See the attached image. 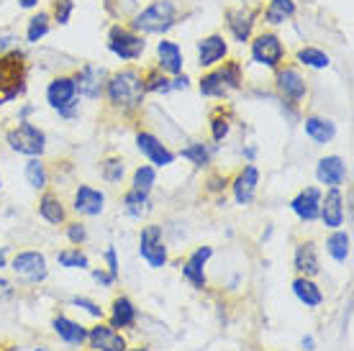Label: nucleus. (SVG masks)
Here are the masks:
<instances>
[{
	"label": "nucleus",
	"mask_w": 354,
	"mask_h": 351,
	"mask_svg": "<svg viewBox=\"0 0 354 351\" xmlns=\"http://www.w3.org/2000/svg\"><path fill=\"white\" fill-rule=\"evenodd\" d=\"M108 97L113 106L121 108H136L144 97V79L139 77L136 70H124L113 75L108 82Z\"/></svg>",
	"instance_id": "f257e3e1"
},
{
	"label": "nucleus",
	"mask_w": 354,
	"mask_h": 351,
	"mask_svg": "<svg viewBox=\"0 0 354 351\" xmlns=\"http://www.w3.org/2000/svg\"><path fill=\"white\" fill-rule=\"evenodd\" d=\"M175 23V6L169 0H157L154 6L139 13L133 26L139 31H149V34H160V31H167L169 26Z\"/></svg>",
	"instance_id": "f03ea898"
},
{
	"label": "nucleus",
	"mask_w": 354,
	"mask_h": 351,
	"mask_svg": "<svg viewBox=\"0 0 354 351\" xmlns=\"http://www.w3.org/2000/svg\"><path fill=\"white\" fill-rule=\"evenodd\" d=\"M8 144L10 149L26 157H39L44 151V133L39 131L31 123H18L16 129L8 131Z\"/></svg>",
	"instance_id": "7ed1b4c3"
},
{
	"label": "nucleus",
	"mask_w": 354,
	"mask_h": 351,
	"mask_svg": "<svg viewBox=\"0 0 354 351\" xmlns=\"http://www.w3.org/2000/svg\"><path fill=\"white\" fill-rule=\"evenodd\" d=\"M139 252H142L144 262L154 267V269H162L167 264V246L162 241V231L160 226H147L142 231V241H139Z\"/></svg>",
	"instance_id": "20e7f679"
},
{
	"label": "nucleus",
	"mask_w": 354,
	"mask_h": 351,
	"mask_svg": "<svg viewBox=\"0 0 354 351\" xmlns=\"http://www.w3.org/2000/svg\"><path fill=\"white\" fill-rule=\"evenodd\" d=\"M252 59L265 67H277L283 59V44L274 34L257 36V41L252 44Z\"/></svg>",
	"instance_id": "39448f33"
},
{
	"label": "nucleus",
	"mask_w": 354,
	"mask_h": 351,
	"mask_svg": "<svg viewBox=\"0 0 354 351\" xmlns=\"http://www.w3.org/2000/svg\"><path fill=\"white\" fill-rule=\"evenodd\" d=\"M111 52L118 54L121 59H136L144 52L142 36L131 34L129 28H113L111 31Z\"/></svg>",
	"instance_id": "423d86ee"
},
{
	"label": "nucleus",
	"mask_w": 354,
	"mask_h": 351,
	"mask_svg": "<svg viewBox=\"0 0 354 351\" xmlns=\"http://www.w3.org/2000/svg\"><path fill=\"white\" fill-rule=\"evenodd\" d=\"M13 272L24 280L41 282L46 277V259L39 252H24L13 259Z\"/></svg>",
	"instance_id": "0eeeda50"
},
{
	"label": "nucleus",
	"mask_w": 354,
	"mask_h": 351,
	"mask_svg": "<svg viewBox=\"0 0 354 351\" xmlns=\"http://www.w3.org/2000/svg\"><path fill=\"white\" fill-rule=\"evenodd\" d=\"M77 95V79L75 77H59L54 79L49 90H46V97H49V106L57 108V111H67L72 106V100Z\"/></svg>",
	"instance_id": "6e6552de"
},
{
	"label": "nucleus",
	"mask_w": 354,
	"mask_h": 351,
	"mask_svg": "<svg viewBox=\"0 0 354 351\" xmlns=\"http://www.w3.org/2000/svg\"><path fill=\"white\" fill-rule=\"evenodd\" d=\"M211 254H213L211 246H203V249H198V252H195V254L185 262V267H183V277H185L193 287H198V290H203L205 287L203 267H205V262L211 259Z\"/></svg>",
	"instance_id": "1a4fd4ad"
},
{
	"label": "nucleus",
	"mask_w": 354,
	"mask_h": 351,
	"mask_svg": "<svg viewBox=\"0 0 354 351\" xmlns=\"http://www.w3.org/2000/svg\"><path fill=\"white\" fill-rule=\"evenodd\" d=\"M88 341L93 343V349H97V351H124L126 349L124 336L118 334L113 325H95L88 334Z\"/></svg>",
	"instance_id": "9d476101"
},
{
	"label": "nucleus",
	"mask_w": 354,
	"mask_h": 351,
	"mask_svg": "<svg viewBox=\"0 0 354 351\" xmlns=\"http://www.w3.org/2000/svg\"><path fill=\"white\" fill-rule=\"evenodd\" d=\"M136 146H139V151H142L144 157H149L157 167H167V164L175 162V154L169 149H165L151 133H139V136H136Z\"/></svg>",
	"instance_id": "9b49d317"
},
{
	"label": "nucleus",
	"mask_w": 354,
	"mask_h": 351,
	"mask_svg": "<svg viewBox=\"0 0 354 351\" xmlns=\"http://www.w3.org/2000/svg\"><path fill=\"white\" fill-rule=\"evenodd\" d=\"M290 208L301 220H316L321 213V193L316 187H306L295 200L290 202Z\"/></svg>",
	"instance_id": "f8f14e48"
},
{
	"label": "nucleus",
	"mask_w": 354,
	"mask_h": 351,
	"mask_svg": "<svg viewBox=\"0 0 354 351\" xmlns=\"http://www.w3.org/2000/svg\"><path fill=\"white\" fill-rule=\"evenodd\" d=\"M103 205H106V195L88 187V184H82L75 193V211L82 213V216H100Z\"/></svg>",
	"instance_id": "ddd939ff"
},
{
	"label": "nucleus",
	"mask_w": 354,
	"mask_h": 351,
	"mask_svg": "<svg viewBox=\"0 0 354 351\" xmlns=\"http://www.w3.org/2000/svg\"><path fill=\"white\" fill-rule=\"evenodd\" d=\"M277 88H280V93H283L288 100L298 103V100H303V95H306V79L298 75V70L288 67V70L277 72Z\"/></svg>",
	"instance_id": "4468645a"
},
{
	"label": "nucleus",
	"mask_w": 354,
	"mask_h": 351,
	"mask_svg": "<svg viewBox=\"0 0 354 351\" xmlns=\"http://www.w3.org/2000/svg\"><path fill=\"white\" fill-rule=\"evenodd\" d=\"M257 182H259L257 167H254V164L244 167V172H241V175L236 177V182H234V195H236V202H239V205H249V202L254 200Z\"/></svg>",
	"instance_id": "2eb2a0df"
},
{
	"label": "nucleus",
	"mask_w": 354,
	"mask_h": 351,
	"mask_svg": "<svg viewBox=\"0 0 354 351\" xmlns=\"http://www.w3.org/2000/svg\"><path fill=\"white\" fill-rule=\"evenodd\" d=\"M321 218L328 229H339L344 223V205H342V193L337 187H331V193L326 195V200L321 202Z\"/></svg>",
	"instance_id": "dca6fc26"
},
{
	"label": "nucleus",
	"mask_w": 354,
	"mask_h": 351,
	"mask_svg": "<svg viewBox=\"0 0 354 351\" xmlns=\"http://www.w3.org/2000/svg\"><path fill=\"white\" fill-rule=\"evenodd\" d=\"M316 177H319L324 184H328V187H339V184L344 182V177H346L344 162H342L339 157L321 159L319 167H316Z\"/></svg>",
	"instance_id": "f3484780"
},
{
	"label": "nucleus",
	"mask_w": 354,
	"mask_h": 351,
	"mask_svg": "<svg viewBox=\"0 0 354 351\" xmlns=\"http://www.w3.org/2000/svg\"><path fill=\"white\" fill-rule=\"evenodd\" d=\"M54 331H57V336L62 341L72 343V346H82V343L88 341V331L80 323H75V321H70V318L64 316L54 318Z\"/></svg>",
	"instance_id": "a211bd4d"
},
{
	"label": "nucleus",
	"mask_w": 354,
	"mask_h": 351,
	"mask_svg": "<svg viewBox=\"0 0 354 351\" xmlns=\"http://www.w3.org/2000/svg\"><path fill=\"white\" fill-rule=\"evenodd\" d=\"M198 54H201V67H213L226 57V41L221 36H208L198 44Z\"/></svg>",
	"instance_id": "6ab92c4d"
},
{
	"label": "nucleus",
	"mask_w": 354,
	"mask_h": 351,
	"mask_svg": "<svg viewBox=\"0 0 354 351\" xmlns=\"http://www.w3.org/2000/svg\"><path fill=\"white\" fill-rule=\"evenodd\" d=\"M295 269L306 277H313V274H319V256H316V246L306 241V244L298 246V252H295Z\"/></svg>",
	"instance_id": "aec40b11"
},
{
	"label": "nucleus",
	"mask_w": 354,
	"mask_h": 351,
	"mask_svg": "<svg viewBox=\"0 0 354 351\" xmlns=\"http://www.w3.org/2000/svg\"><path fill=\"white\" fill-rule=\"evenodd\" d=\"M252 26H254V13L252 10H229V28L239 41H247L249 34H252Z\"/></svg>",
	"instance_id": "412c9836"
},
{
	"label": "nucleus",
	"mask_w": 354,
	"mask_h": 351,
	"mask_svg": "<svg viewBox=\"0 0 354 351\" xmlns=\"http://www.w3.org/2000/svg\"><path fill=\"white\" fill-rule=\"evenodd\" d=\"M157 54H160V67L165 72H177L183 70V54H180V46L172 44V41H160L157 46Z\"/></svg>",
	"instance_id": "4be33fe9"
},
{
	"label": "nucleus",
	"mask_w": 354,
	"mask_h": 351,
	"mask_svg": "<svg viewBox=\"0 0 354 351\" xmlns=\"http://www.w3.org/2000/svg\"><path fill=\"white\" fill-rule=\"evenodd\" d=\"M133 323H136V307L131 305V300L115 298L111 325H113V328H129V325H133Z\"/></svg>",
	"instance_id": "5701e85b"
},
{
	"label": "nucleus",
	"mask_w": 354,
	"mask_h": 351,
	"mask_svg": "<svg viewBox=\"0 0 354 351\" xmlns=\"http://www.w3.org/2000/svg\"><path fill=\"white\" fill-rule=\"evenodd\" d=\"M292 292H295V298L301 300V303H306V307H316V305H321V300H324L321 290L308 280V277H301V280L292 282Z\"/></svg>",
	"instance_id": "b1692460"
},
{
	"label": "nucleus",
	"mask_w": 354,
	"mask_h": 351,
	"mask_svg": "<svg viewBox=\"0 0 354 351\" xmlns=\"http://www.w3.org/2000/svg\"><path fill=\"white\" fill-rule=\"evenodd\" d=\"M306 133L316 144H328V141L334 139L337 129H334V123L324 121V118H306Z\"/></svg>",
	"instance_id": "393cba45"
},
{
	"label": "nucleus",
	"mask_w": 354,
	"mask_h": 351,
	"mask_svg": "<svg viewBox=\"0 0 354 351\" xmlns=\"http://www.w3.org/2000/svg\"><path fill=\"white\" fill-rule=\"evenodd\" d=\"M103 70H97V67H85L80 75V82H77V88L85 93L88 97H97L100 95V88H103Z\"/></svg>",
	"instance_id": "a878e982"
},
{
	"label": "nucleus",
	"mask_w": 354,
	"mask_h": 351,
	"mask_svg": "<svg viewBox=\"0 0 354 351\" xmlns=\"http://www.w3.org/2000/svg\"><path fill=\"white\" fill-rule=\"evenodd\" d=\"M124 208L129 216L142 218L144 213H149V195L142 193V190H131V193L124 198Z\"/></svg>",
	"instance_id": "bb28decb"
},
{
	"label": "nucleus",
	"mask_w": 354,
	"mask_h": 351,
	"mask_svg": "<svg viewBox=\"0 0 354 351\" xmlns=\"http://www.w3.org/2000/svg\"><path fill=\"white\" fill-rule=\"evenodd\" d=\"M349 244H352L349 234L337 231V234H331V236H328L326 249H328V254L334 256L337 262H346V256H349Z\"/></svg>",
	"instance_id": "cd10ccee"
},
{
	"label": "nucleus",
	"mask_w": 354,
	"mask_h": 351,
	"mask_svg": "<svg viewBox=\"0 0 354 351\" xmlns=\"http://www.w3.org/2000/svg\"><path fill=\"white\" fill-rule=\"evenodd\" d=\"M295 13L292 0H270V8H267V23H283L285 18H290Z\"/></svg>",
	"instance_id": "c85d7f7f"
},
{
	"label": "nucleus",
	"mask_w": 354,
	"mask_h": 351,
	"mask_svg": "<svg viewBox=\"0 0 354 351\" xmlns=\"http://www.w3.org/2000/svg\"><path fill=\"white\" fill-rule=\"evenodd\" d=\"M39 213H41L49 223H62V220H64L62 202L57 200L54 195H44V200H41V205H39Z\"/></svg>",
	"instance_id": "c756f323"
},
{
	"label": "nucleus",
	"mask_w": 354,
	"mask_h": 351,
	"mask_svg": "<svg viewBox=\"0 0 354 351\" xmlns=\"http://www.w3.org/2000/svg\"><path fill=\"white\" fill-rule=\"evenodd\" d=\"M201 93L208 97H223V93H226V85H223V79L218 72H211V75H205L203 79H201Z\"/></svg>",
	"instance_id": "7c9ffc66"
},
{
	"label": "nucleus",
	"mask_w": 354,
	"mask_h": 351,
	"mask_svg": "<svg viewBox=\"0 0 354 351\" xmlns=\"http://www.w3.org/2000/svg\"><path fill=\"white\" fill-rule=\"evenodd\" d=\"M26 180L31 187H36V190H44L46 187V169L36 157L26 164Z\"/></svg>",
	"instance_id": "2f4dec72"
},
{
	"label": "nucleus",
	"mask_w": 354,
	"mask_h": 351,
	"mask_svg": "<svg viewBox=\"0 0 354 351\" xmlns=\"http://www.w3.org/2000/svg\"><path fill=\"white\" fill-rule=\"evenodd\" d=\"M57 262L62 264V267H70V269H88V256L80 254V249L59 252V254H57Z\"/></svg>",
	"instance_id": "473e14b6"
},
{
	"label": "nucleus",
	"mask_w": 354,
	"mask_h": 351,
	"mask_svg": "<svg viewBox=\"0 0 354 351\" xmlns=\"http://www.w3.org/2000/svg\"><path fill=\"white\" fill-rule=\"evenodd\" d=\"M298 59H301L306 67H316V70L328 67V54L319 52V49H301V52H298Z\"/></svg>",
	"instance_id": "72a5a7b5"
},
{
	"label": "nucleus",
	"mask_w": 354,
	"mask_h": 351,
	"mask_svg": "<svg viewBox=\"0 0 354 351\" xmlns=\"http://www.w3.org/2000/svg\"><path fill=\"white\" fill-rule=\"evenodd\" d=\"M46 31H49V16H46V13H39V16H34L31 23H28V41L36 44Z\"/></svg>",
	"instance_id": "f704fd0d"
},
{
	"label": "nucleus",
	"mask_w": 354,
	"mask_h": 351,
	"mask_svg": "<svg viewBox=\"0 0 354 351\" xmlns=\"http://www.w3.org/2000/svg\"><path fill=\"white\" fill-rule=\"evenodd\" d=\"M154 184V169L151 167H139L133 172V190L149 193V187Z\"/></svg>",
	"instance_id": "c9c22d12"
},
{
	"label": "nucleus",
	"mask_w": 354,
	"mask_h": 351,
	"mask_svg": "<svg viewBox=\"0 0 354 351\" xmlns=\"http://www.w3.org/2000/svg\"><path fill=\"white\" fill-rule=\"evenodd\" d=\"M183 157L190 159V162H193V164H198V167L208 164V149H205L203 144H193V146L183 149Z\"/></svg>",
	"instance_id": "e433bc0d"
},
{
	"label": "nucleus",
	"mask_w": 354,
	"mask_h": 351,
	"mask_svg": "<svg viewBox=\"0 0 354 351\" xmlns=\"http://www.w3.org/2000/svg\"><path fill=\"white\" fill-rule=\"evenodd\" d=\"M218 75H221V79L229 85V88H239L241 75H239V64H236V61H229L223 70H218Z\"/></svg>",
	"instance_id": "4c0bfd02"
},
{
	"label": "nucleus",
	"mask_w": 354,
	"mask_h": 351,
	"mask_svg": "<svg viewBox=\"0 0 354 351\" xmlns=\"http://www.w3.org/2000/svg\"><path fill=\"white\" fill-rule=\"evenodd\" d=\"M103 175H106L108 182H121V177H124V162L108 159L106 164H103Z\"/></svg>",
	"instance_id": "58836bf2"
},
{
	"label": "nucleus",
	"mask_w": 354,
	"mask_h": 351,
	"mask_svg": "<svg viewBox=\"0 0 354 351\" xmlns=\"http://www.w3.org/2000/svg\"><path fill=\"white\" fill-rule=\"evenodd\" d=\"M144 90H151V93H167V90H172L169 88V79H165V77H160V72H151L149 77H147V82H144Z\"/></svg>",
	"instance_id": "ea45409f"
},
{
	"label": "nucleus",
	"mask_w": 354,
	"mask_h": 351,
	"mask_svg": "<svg viewBox=\"0 0 354 351\" xmlns=\"http://www.w3.org/2000/svg\"><path fill=\"white\" fill-rule=\"evenodd\" d=\"M70 13H72V0H57L54 3V16L59 23H67L70 21Z\"/></svg>",
	"instance_id": "a19ab883"
},
{
	"label": "nucleus",
	"mask_w": 354,
	"mask_h": 351,
	"mask_svg": "<svg viewBox=\"0 0 354 351\" xmlns=\"http://www.w3.org/2000/svg\"><path fill=\"white\" fill-rule=\"evenodd\" d=\"M226 133H229V118H223V115H216V118H213V139L221 141Z\"/></svg>",
	"instance_id": "79ce46f5"
},
{
	"label": "nucleus",
	"mask_w": 354,
	"mask_h": 351,
	"mask_svg": "<svg viewBox=\"0 0 354 351\" xmlns=\"http://www.w3.org/2000/svg\"><path fill=\"white\" fill-rule=\"evenodd\" d=\"M72 303H75L77 307H85V310H88V313L93 318H103V307H97L95 303H93V300H88V298H75Z\"/></svg>",
	"instance_id": "37998d69"
},
{
	"label": "nucleus",
	"mask_w": 354,
	"mask_h": 351,
	"mask_svg": "<svg viewBox=\"0 0 354 351\" xmlns=\"http://www.w3.org/2000/svg\"><path fill=\"white\" fill-rule=\"evenodd\" d=\"M67 236H70L72 244H80V241H85V229H82L80 223H72L70 231H67Z\"/></svg>",
	"instance_id": "c03bdc74"
},
{
	"label": "nucleus",
	"mask_w": 354,
	"mask_h": 351,
	"mask_svg": "<svg viewBox=\"0 0 354 351\" xmlns=\"http://www.w3.org/2000/svg\"><path fill=\"white\" fill-rule=\"evenodd\" d=\"M106 259H108V269H111V277H118V262H115V249H108L106 252Z\"/></svg>",
	"instance_id": "a18cd8bd"
},
{
	"label": "nucleus",
	"mask_w": 354,
	"mask_h": 351,
	"mask_svg": "<svg viewBox=\"0 0 354 351\" xmlns=\"http://www.w3.org/2000/svg\"><path fill=\"white\" fill-rule=\"evenodd\" d=\"M13 295V287H10V282L8 280H0V300H6Z\"/></svg>",
	"instance_id": "49530a36"
},
{
	"label": "nucleus",
	"mask_w": 354,
	"mask_h": 351,
	"mask_svg": "<svg viewBox=\"0 0 354 351\" xmlns=\"http://www.w3.org/2000/svg\"><path fill=\"white\" fill-rule=\"evenodd\" d=\"M93 277H95L97 282H103V285H113V277H111V274H106V272H100V269H95V272H93Z\"/></svg>",
	"instance_id": "de8ad7c7"
},
{
	"label": "nucleus",
	"mask_w": 354,
	"mask_h": 351,
	"mask_svg": "<svg viewBox=\"0 0 354 351\" xmlns=\"http://www.w3.org/2000/svg\"><path fill=\"white\" fill-rule=\"evenodd\" d=\"M169 88H177V90L183 88V90H185L187 88V77H185V75H183V77H175L172 82H169Z\"/></svg>",
	"instance_id": "09e8293b"
},
{
	"label": "nucleus",
	"mask_w": 354,
	"mask_h": 351,
	"mask_svg": "<svg viewBox=\"0 0 354 351\" xmlns=\"http://www.w3.org/2000/svg\"><path fill=\"white\" fill-rule=\"evenodd\" d=\"M303 349H306V351L313 349V339H310V336H306V339H303Z\"/></svg>",
	"instance_id": "8fccbe9b"
},
{
	"label": "nucleus",
	"mask_w": 354,
	"mask_h": 351,
	"mask_svg": "<svg viewBox=\"0 0 354 351\" xmlns=\"http://www.w3.org/2000/svg\"><path fill=\"white\" fill-rule=\"evenodd\" d=\"M18 3H21L24 8H34V6H36V0H18Z\"/></svg>",
	"instance_id": "3c124183"
},
{
	"label": "nucleus",
	"mask_w": 354,
	"mask_h": 351,
	"mask_svg": "<svg viewBox=\"0 0 354 351\" xmlns=\"http://www.w3.org/2000/svg\"><path fill=\"white\" fill-rule=\"evenodd\" d=\"M6 267V249H0V269Z\"/></svg>",
	"instance_id": "603ef678"
},
{
	"label": "nucleus",
	"mask_w": 354,
	"mask_h": 351,
	"mask_svg": "<svg viewBox=\"0 0 354 351\" xmlns=\"http://www.w3.org/2000/svg\"><path fill=\"white\" fill-rule=\"evenodd\" d=\"M133 351H147V349H133Z\"/></svg>",
	"instance_id": "864d4df0"
},
{
	"label": "nucleus",
	"mask_w": 354,
	"mask_h": 351,
	"mask_svg": "<svg viewBox=\"0 0 354 351\" xmlns=\"http://www.w3.org/2000/svg\"><path fill=\"white\" fill-rule=\"evenodd\" d=\"M36 351H44V349H36Z\"/></svg>",
	"instance_id": "5fc2aeb1"
}]
</instances>
